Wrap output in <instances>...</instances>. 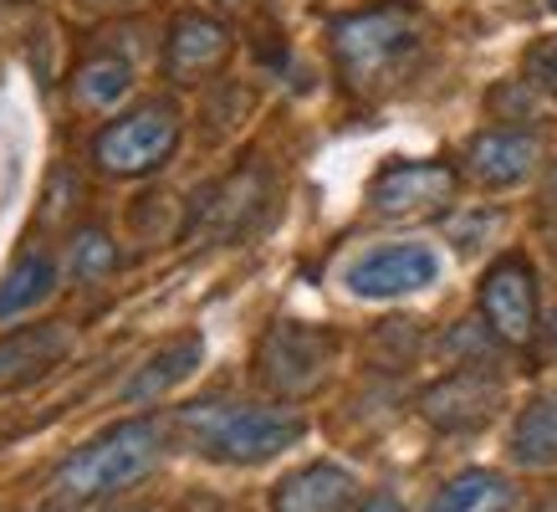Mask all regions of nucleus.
I'll return each mask as SVG.
<instances>
[{
	"label": "nucleus",
	"mask_w": 557,
	"mask_h": 512,
	"mask_svg": "<svg viewBox=\"0 0 557 512\" xmlns=\"http://www.w3.org/2000/svg\"><path fill=\"white\" fill-rule=\"evenodd\" d=\"M333 62L348 93L358 98H379L409 72V62L424 47V21L405 0H384L369 11L333 21Z\"/></svg>",
	"instance_id": "obj_1"
},
{
	"label": "nucleus",
	"mask_w": 557,
	"mask_h": 512,
	"mask_svg": "<svg viewBox=\"0 0 557 512\" xmlns=\"http://www.w3.org/2000/svg\"><path fill=\"white\" fill-rule=\"evenodd\" d=\"M180 430L195 451L225 466H261L302 441L307 420L292 405H236V400H200L180 410Z\"/></svg>",
	"instance_id": "obj_2"
},
{
	"label": "nucleus",
	"mask_w": 557,
	"mask_h": 512,
	"mask_svg": "<svg viewBox=\"0 0 557 512\" xmlns=\"http://www.w3.org/2000/svg\"><path fill=\"white\" fill-rule=\"evenodd\" d=\"M164 456V430L153 420H123V426L102 430L98 441H87L83 451H72L57 477H51V492L62 502H102V497L128 492L134 481H144Z\"/></svg>",
	"instance_id": "obj_3"
},
{
	"label": "nucleus",
	"mask_w": 557,
	"mask_h": 512,
	"mask_svg": "<svg viewBox=\"0 0 557 512\" xmlns=\"http://www.w3.org/2000/svg\"><path fill=\"white\" fill-rule=\"evenodd\" d=\"M180 149V108L170 98H153L134 113H123L92 138V159L98 170L119 174V180H138L153 174L170 154Z\"/></svg>",
	"instance_id": "obj_4"
},
{
	"label": "nucleus",
	"mask_w": 557,
	"mask_h": 512,
	"mask_svg": "<svg viewBox=\"0 0 557 512\" xmlns=\"http://www.w3.org/2000/svg\"><path fill=\"white\" fill-rule=\"evenodd\" d=\"M327 364H333V339L318 333L307 324H276L261 339V354H256V375L271 394L282 400H302L327 379Z\"/></svg>",
	"instance_id": "obj_5"
},
{
	"label": "nucleus",
	"mask_w": 557,
	"mask_h": 512,
	"mask_svg": "<svg viewBox=\"0 0 557 512\" xmlns=\"http://www.w3.org/2000/svg\"><path fill=\"white\" fill-rule=\"evenodd\" d=\"M460 174L450 164H440V159H394L384 170L373 174L369 185V205L379 216H394V221H405V216H435L450 205L456 195Z\"/></svg>",
	"instance_id": "obj_6"
},
{
	"label": "nucleus",
	"mask_w": 557,
	"mask_h": 512,
	"mask_svg": "<svg viewBox=\"0 0 557 512\" xmlns=\"http://www.w3.org/2000/svg\"><path fill=\"white\" fill-rule=\"evenodd\" d=\"M481 318L491 339L527 349L537 339V277L522 256H502L481 282Z\"/></svg>",
	"instance_id": "obj_7"
},
{
	"label": "nucleus",
	"mask_w": 557,
	"mask_h": 512,
	"mask_svg": "<svg viewBox=\"0 0 557 512\" xmlns=\"http://www.w3.org/2000/svg\"><path fill=\"white\" fill-rule=\"evenodd\" d=\"M502 405V379L486 375V364H460L456 375L420 394V415L435 430H481Z\"/></svg>",
	"instance_id": "obj_8"
},
{
	"label": "nucleus",
	"mask_w": 557,
	"mask_h": 512,
	"mask_svg": "<svg viewBox=\"0 0 557 512\" xmlns=\"http://www.w3.org/2000/svg\"><path fill=\"white\" fill-rule=\"evenodd\" d=\"M440 277V256L430 246H379V252L358 256L348 267V288L358 297H405V292H424Z\"/></svg>",
	"instance_id": "obj_9"
},
{
	"label": "nucleus",
	"mask_w": 557,
	"mask_h": 512,
	"mask_svg": "<svg viewBox=\"0 0 557 512\" xmlns=\"http://www.w3.org/2000/svg\"><path fill=\"white\" fill-rule=\"evenodd\" d=\"M225 57H231V32L220 21L200 16V11L174 16L170 41H164V72H170V83H200V77L225 68Z\"/></svg>",
	"instance_id": "obj_10"
},
{
	"label": "nucleus",
	"mask_w": 557,
	"mask_h": 512,
	"mask_svg": "<svg viewBox=\"0 0 557 512\" xmlns=\"http://www.w3.org/2000/svg\"><path fill=\"white\" fill-rule=\"evenodd\" d=\"M72 349V333L62 324H32L0 339V394L26 390L41 375H51Z\"/></svg>",
	"instance_id": "obj_11"
},
{
	"label": "nucleus",
	"mask_w": 557,
	"mask_h": 512,
	"mask_svg": "<svg viewBox=\"0 0 557 512\" xmlns=\"http://www.w3.org/2000/svg\"><path fill=\"white\" fill-rule=\"evenodd\" d=\"M537 159H542L537 134H527V129H491V134L471 138L466 170H471V180H481L486 190H507L537 170Z\"/></svg>",
	"instance_id": "obj_12"
},
{
	"label": "nucleus",
	"mask_w": 557,
	"mask_h": 512,
	"mask_svg": "<svg viewBox=\"0 0 557 512\" xmlns=\"http://www.w3.org/2000/svg\"><path fill=\"white\" fill-rule=\"evenodd\" d=\"M354 497H358V481L348 466H338V461H312V466L292 472V477L271 492V508L276 512H348Z\"/></svg>",
	"instance_id": "obj_13"
},
{
	"label": "nucleus",
	"mask_w": 557,
	"mask_h": 512,
	"mask_svg": "<svg viewBox=\"0 0 557 512\" xmlns=\"http://www.w3.org/2000/svg\"><path fill=\"white\" fill-rule=\"evenodd\" d=\"M261 205H267V180H261V170L231 174L225 185H215L210 195H205V205H195V225L205 221L210 236H236Z\"/></svg>",
	"instance_id": "obj_14"
},
{
	"label": "nucleus",
	"mask_w": 557,
	"mask_h": 512,
	"mask_svg": "<svg viewBox=\"0 0 557 512\" xmlns=\"http://www.w3.org/2000/svg\"><path fill=\"white\" fill-rule=\"evenodd\" d=\"M200 358H205V343L195 339V333L164 343V349H159V354H149V364H144L128 385H123V400H128V405H153L159 394H170L180 379L195 375V369H200Z\"/></svg>",
	"instance_id": "obj_15"
},
{
	"label": "nucleus",
	"mask_w": 557,
	"mask_h": 512,
	"mask_svg": "<svg viewBox=\"0 0 557 512\" xmlns=\"http://www.w3.org/2000/svg\"><path fill=\"white\" fill-rule=\"evenodd\" d=\"M511 461L527 472H553L557 466V394H542L517 415L511 426Z\"/></svg>",
	"instance_id": "obj_16"
},
{
	"label": "nucleus",
	"mask_w": 557,
	"mask_h": 512,
	"mask_svg": "<svg viewBox=\"0 0 557 512\" xmlns=\"http://www.w3.org/2000/svg\"><path fill=\"white\" fill-rule=\"evenodd\" d=\"M57 288V261L47 252H26L11 261V272L0 277V324H11L36 303H47Z\"/></svg>",
	"instance_id": "obj_17"
},
{
	"label": "nucleus",
	"mask_w": 557,
	"mask_h": 512,
	"mask_svg": "<svg viewBox=\"0 0 557 512\" xmlns=\"http://www.w3.org/2000/svg\"><path fill=\"white\" fill-rule=\"evenodd\" d=\"M517 487L502 472H460L435 497V512H517Z\"/></svg>",
	"instance_id": "obj_18"
},
{
	"label": "nucleus",
	"mask_w": 557,
	"mask_h": 512,
	"mask_svg": "<svg viewBox=\"0 0 557 512\" xmlns=\"http://www.w3.org/2000/svg\"><path fill=\"white\" fill-rule=\"evenodd\" d=\"M128 87H134V68L123 57H87L72 77V98L102 113V108H119V98H128Z\"/></svg>",
	"instance_id": "obj_19"
},
{
	"label": "nucleus",
	"mask_w": 557,
	"mask_h": 512,
	"mask_svg": "<svg viewBox=\"0 0 557 512\" xmlns=\"http://www.w3.org/2000/svg\"><path fill=\"white\" fill-rule=\"evenodd\" d=\"M113 267H119V246H113V236H108L102 225H83V231L72 236V272L83 277V282H102Z\"/></svg>",
	"instance_id": "obj_20"
},
{
	"label": "nucleus",
	"mask_w": 557,
	"mask_h": 512,
	"mask_svg": "<svg viewBox=\"0 0 557 512\" xmlns=\"http://www.w3.org/2000/svg\"><path fill=\"white\" fill-rule=\"evenodd\" d=\"M527 83L547 87V93L557 98V36L553 41H537V47L527 51Z\"/></svg>",
	"instance_id": "obj_21"
},
{
	"label": "nucleus",
	"mask_w": 557,
	"mask_h": 512,
	"mask_svg": "<svg viewBox=\"0 0 557 512\" xmlns=\"http://www.w3.org/2000/svg\"><path fill=\"white\" fill-rule=\"evenodd\" d=\"M547 349H553V358H557V313H553V324H547Z\"/></svg>",
	"instance_id": "obj_22"
},
{
	"label": "nucleus",
	"mask_w": 557,
	"mask_h": 512,
	"mask_svg": "<svg viewBox=\"0 0 557 512\" xmlns=\"http://www.w3.org/2000/svg\"><path fill=\"white\" fill-rule=\"evenodd\" d=\"M92 5H119L123 11V5H144V0H92Z\"/></svg>",
	"instance_id": "obj_23"
},
{
	"label": "nucleus",
	"mask_w": 557,
	"mask_h": 512,
	"mask_svg": "<svg viewBox=\"0 0 557 512\" xmlns=\"http://www.w3.org/2000/svg\"><path fill=\"white\" fill-rule=\"evenodd\" d=\"M547 200L557 205V170H553V185H547Z\"/></svg>",
	"instance_id": "obj_24"
},
{
	"label": "nucleus",
	"mask_w": 557,
	"mask_h": 512,
	"mask_svg": "<svg viewBox=\"0 0 557 512\" xmlns=\"http://www.w3.org/2000/svg\"><path fill=\"white\" fill-rule=\"evenodd\" d=\"M215 5H240V0H215Z\"/></svg>",
	"instance_id": "obj_25"
},
{
	"label": "nucleus",
	"mask_w": 557,
	"mask_h": 512,
	"mask_svg": "<svg viewBox=\"0 0 557 512\" xmlns=\"http://www.w3.org/2000/svg\"><path fill=\"white\" fill-rule=\"evenodd\" d=\"M123 512H149V508H123Z\"/></svg>",
	"instance_id": "obj_26"
},
{
	"label": "nucleus",
	"mask_w": 557,
	"mask_h": 512,
	"mask_svg": "<svg viewBox=\"0 0 557 512\" xmlns=\"http://www.w3.org/2000/svg\"><path fill=\"white\" fill-rule=\"evenodd\" d=\"M553 11H557V0H553Z\"/></svg>",
	"instance_id": "obj_27"
}]
</instances>
